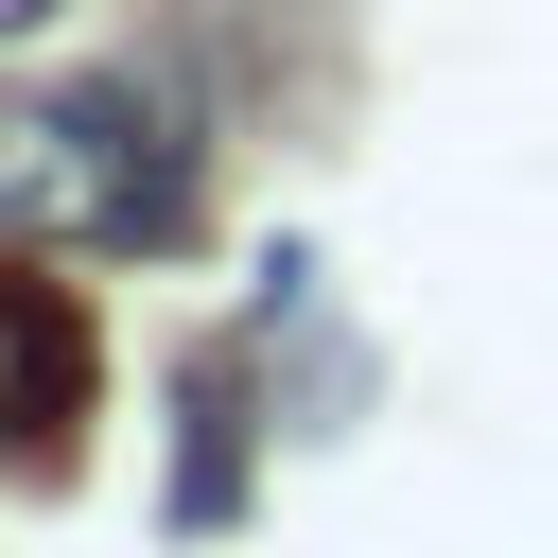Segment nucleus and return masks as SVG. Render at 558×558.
Segmentation results:
<instances>
[{
  "label": "nucleus",
  "mask_w": 558,
  "mask_h": 558,
  "mask_svg": "<svg viewBox=\"0 0 558 558\" xmlns=\"http://www.w3.org/2000/svg\"><path fill=\"white\" fill-rule=\"evenodd\" d=\"M52 17H70V0H0V35H52Z\"/></svg>",
  "instance_id": "20e7f679"
},
{
  "label": "nucleus",
  "mask_w": 558,
  "mask_h": 558,
  "mask_svg": "<svg viewBox=\"0 0 558 558\" xmlns=\"http://www.w3.org/2000/svg\"><path fill=\"white\" fill-rule=\"evenodd\" d=\"M0 244H192V140L140 87L0 105Z\"/></svg>",
  "instance_id": "f257e3e1"
},
{
  "label": "nucleus",
  "mask_w": 558,
  "mask_h": 558,
  "mask_svg": "<svg viewBox=\"0 0 558 558\" xmlns=\"http://www.w3.org/2000/svg\"><path fill=\"white\" fill-rule=\"evenodd\" d=\"M174 418H192V471H174V523H227V506H244V366L209 349V366L174 384Z\"/></svg>",
  "instance_id": "7ed1b4c3"
},
{
  "label": "nucleus",
  "mask_w": 558,
  "mask_h": 558,
  "mask_svg": "<svg viewBox=\"0 0 558 558\" xmlns=\"http://www.w3.org/2000/svg\"><path fill=\"white\" fill-rule=\"evenodd\" d=\"M70 401H87V331H70V296H52V279H0V418L52 436Z\"/></svg>",
  "instance_id": "f03ea898"
}]
</instances>
